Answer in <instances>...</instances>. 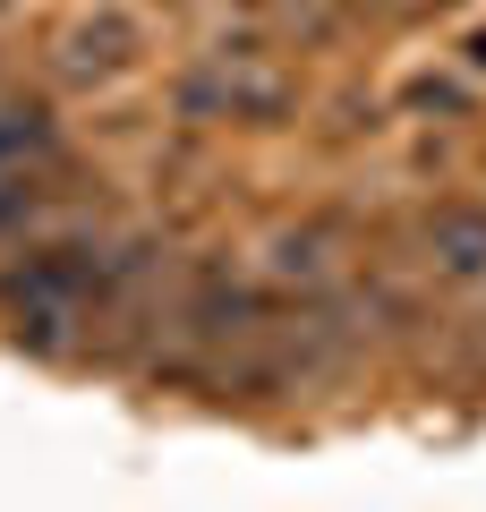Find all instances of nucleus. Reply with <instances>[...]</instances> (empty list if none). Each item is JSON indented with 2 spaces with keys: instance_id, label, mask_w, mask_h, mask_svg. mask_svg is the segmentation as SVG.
Returning <instances> with one entry per match:
<instances>
[{
  "instance_id": "2",
  "label": "nucleus",
  "mask_w": 486,
  "mask_h": 512,
  "mask_svg": "<svg viewBox=\"0 0 486 512\" xmlns=\"http://www.w3.org/2000/svg\"><path fill=\"white\" fill-rule=\"evenodd\" d=\"M435 248H444L452 274H478V265H486V222L478 214H444V222H435Z\"/></svg>"
},
{
  "instance_id": "3",
  "label": "nucleus",
  "mask_w": 486,
  "mask_h": 512,
  "mask_svg": "<svg viewBox=\"0 0 486 512\" xmlns=\"http://www.w3.org/2000/svg\"><path fill=\"white\" fill-rule=\"evenodd\" d=\"M469 60H478V69H486V35H478V43H469Z\"/></svg>"
},
{
  "instance_id": "1",
  "label": "nucleus",
  "mask_w": 486,
  "mask_h": 512,
  "mask_svg": "<svg viewBox=\"0 0 486 512\" xmlns=\"http://www.w3.org/2000/svg\"><path fill=\"white\" fill-rule=\"evenodd\" d=\"M128 60H137V26L111 18V9H103V18H86V26L69 35V69H77V77H94V69H128Z\"/></svg>"
}]
</instances>
